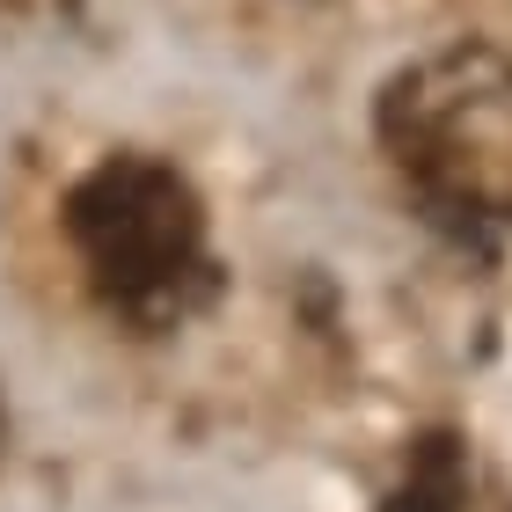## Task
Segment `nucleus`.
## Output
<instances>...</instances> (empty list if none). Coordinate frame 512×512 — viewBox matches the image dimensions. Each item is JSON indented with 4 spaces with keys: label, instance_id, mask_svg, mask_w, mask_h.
I'll return each mask as SVG.
<instances>
[{
    "label": "nucleus",
    "instance_id": "nucleus-1",
    "mask_svg": "<svg viewBox=\"0 0 512 512\" xmlns=\"http://www.w3.org/2000/svg\"><path fill=\"white\" fill-rule=\"evenodd\" d=\"M381 132L439 213L512 220V59L461 44L410 66L381 103Z\"/></svg>",
    "mask_w": 512,
    "mask_h": 512
},
{
    "label": "nucleus",
    "instance_id": "nucleus-2",
    "mask_svg": "<svg viewBox=\"0 0 512 512\" xmlns=\"http://www.w3.org/2000/svg\"><path fill=\"white\" fill-rule=\"evenodd\" d=\"M81 242L118 286H147V278L176 271L191 249V205L161 169H103L81 191Z\"/></svg>",
    "mask_w": 512,
    "mask_h": 512
},
{
    "label": "nucleus",
    "instance_id": "nucleus-3",
    "mask_svg": "<svg viewBox=\"0 0 512 512\" xmlns=\"http://www.w3.org/2000/svg\"><path fill=\"white\" fill-rule=\"evenodd\" d=\"M469 505V469H461V447L454 439H425L410 461V491L403 512H461Z\"/></svg>",
    "mask_w": 512,
    "mask_h": 512
}]
</instances>
